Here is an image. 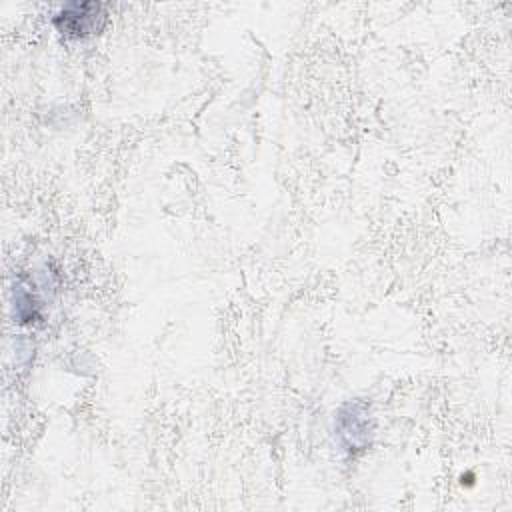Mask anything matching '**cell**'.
<instances>
[{"mask_svg": "<svg viewBox=\"0 0 512 512\" xmlns=\"http://www.w3.org/2000/svg\"><path fill=\"white\" fill-rule=\"evenodd\" d=\"M106 14L98 2H70L54 16L56 28L70 38L96 34L104 26Z\"/></svg>", "mask_w": 512, "mask_h": 512, "instance_id": "6da1fadb", "label": "cell"}, {"mask_svg": "<svg viewBox=\"0 0 512 512\" xmlns=\"http://www.w3.org/2000/svg\"><path fill=\"white\" fill-rule=\"evenodd\" d=\"M342 444L348 450H356L366 446L370 436V426L366 418V410L360 404H348L338 414V428H336Z\"/></svg>", "mask_w": 512, "mask_h": 512, "instance_id": "7a4b0ae2", "label": "cell"}]
</instances>
